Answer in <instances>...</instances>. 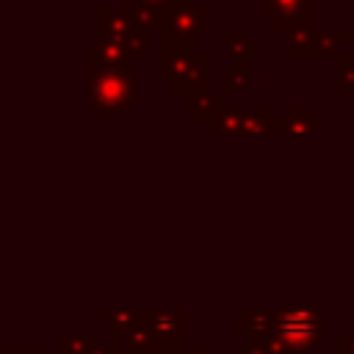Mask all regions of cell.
<instances>
[{"label":"cell","mask_w":354,"mask_h":354,"mask_svg":"<svg viewBox=\"0 0 354 354\" xmlns=\"http://www.w3.org/2000/svg\"><path fill=\"white\" fill-rule=\"evenodd\" d=\"M160 53H174V55H199V41L188 36H163L160 33Z\"/></svg>","instance_id":"17"},{"label":"cell","mask_w":354,"mask_h":354,"mask_svg":"<svg viewBox=\"0 0 354 354\" xmlns=\"http://www.w3.org/2000/svg\"><path fill=\"white\" fill-rule=\"evenodd\" d=\"M86 97L100 119L119 116L136 102V75L133 72H94L86 80Z\"/></svg>","instance_id":"1"},{"label":"cell","mask_w":354,"mask_h":354,"mask_svg":"<svg viewBox=\"0 0 354 354\" xmlns=\"http://www.w3.org/2000/svg\"><path fill=\"white\" fill-rule=\"evenodd\" d=\"M324 119H315L310 108H285V113L274 122V130H293V133H301V130H324Z\"/></svg>","instance_id":"10"},{"label":"cell","mask_w":354,"mask_h":354,"mask_svg":"<svg viewBox=\"0 0 354 354\" xmlns=\"http://www.w3.org/2000/svg\"><path fill=\"white\" fill-rule=\"evenodd\" d=\"M249 83H252V72H249V64H246V61H238L235 66H230V69L221 72V94H224V97H227V94H241V91H246Z\"/></svg>","instance_id":"14"},{"label":"cell","mask_w":354,"mask_h":354,"mask_svg":"<svg viewBox=\"0 0 354 354\" xmlns=\"http://www.w3.org/2000/svg\"><path fill=\"white\" fill-rule=\"evenodd\" d=\"M199 0H124L122 3V11L141 28L147 30H158L160 19L166 11H174V8H185V6H196Z\"/></svg>","instance_id":"6"},{"label":"cell","mask_w":354,"mask_h":354,"mask_svg":"<svg viewBox=\"0 0 354 354\" xmlns=\"http://www.w3.org/2000/svg\"><path fill=\"white\" fill-rule=\"evenodd\" d=\"M315 36L318 30H313V25L307 28H299V30H290L288 33V41H285V55L290 58H315Z\"/></svg>","instance_id":"12"},{"label":"cell","mask_w":354,"mask_h":354,"mask_svg":"<svg viewBox=\"0 0 354 354\" xmlns=\"http://www.w3.org/2000/svg\"><path fill=\"white\" fill-rule=\"evenodd\" d=\"M279 329L288 343H313L318 335V315L310 310H290L279 318Z\"/></svg>","instance_id":"7"},{"label":"cell","mask_w":354,"mask_h":354,"mask_svg":"<svg viewBox=\"0 0 354 354\" xmlns=\"http://www.w3.org/2000/svg\"><path fill=\"white\" fill-rule=\"evenodd\" d=\"M335 91L340 97L354 94V55H335Z\"/></svg>","instance_id":"15"},{"label":"cell","mask_w":354,"mask_h":354,"mask_svg":"<svg viewBox=\"0 0 354 354\" xmlns=\"http://www.w3.org/2000/svg\"><path fill=\"white\" fill-rule=\"evenodd\" d=\"M196 55H174V53H160V80L169 86H177L183 75L188 72L191 61Z\"/></svg>","instance_id":"13"},{"label":"cell","mask_w":354,"mask_h":354,"mask_svg":"<svg viewBox=\"0 0 354 354\" xmlns=\"http://www.w3.org/2000/svg\"><path fill=\"white\" fill-rule=\"evenodd\" d=\"M210 75H213V58L210 55H196L188 66V72L183 75V80L177 86H171L174 94H191V91H199V88H210Z\"/></svg>","instance_id":"9"},{"label":"cell","mask_w":354,"mask_h":354,"mask_svg":"<svg viewBox=\"0 0 354 354\" xmlns=\"http://www.w3.org/2000/svg\"><path fill=\"white\" fill-rule=\"evenodd\" d=\"M260 17L271 22L274 30H299L313 19V0H260Z\"/></svg>","instance_id":"5"},{"label":"cell","mask_w":354,"mask_h":354,"mask_svg":"<svg viewBox=\"0 0 354 354\" xmlns=\"http://www.w3.org/2000/svg\"><path fill=\"white\" fill-rule=\"evenodd\" d=\"M221 39H224L227 53H230L235 61H246V64H249L252 58H257V55L263 53V47H260L246 30H224Z\"/></svg>","instance_id":"11"},{"label":"cell","mask_w":354,"mask_h":354,"mask_svg":"<svg viewBox=\"0 0 354 354\" xmlns=\"http://www.w3.org/2000/svg\"><path fill=\"white\" fill-rule=\"evenodd\" d=\"M224 94H216L210 88H199L185 94V119H207L213 122L224 111Z\"/></svg>","instance_id":"8"},{"label":"cell","mask_w":354,"mask_h":354,"mask_svg":"<svg viewBox=\"0 0 354 354\" xmlns=\"http://www.w3.org/2000/svg\"><path fill=\"white\" fill-rule=\"evenodd\" d=\"M351 39L348 30H318L315 36V53L318 55H340V44Z\"/></svg>","instance_id":"16"},{"label":"cell","mask_w":354,"mask_h":354,"mask_svg":"<svg viewBox=\"0 0 354 354\" xmlns=\"http://www.w3.org/2000/svg\"><path fill=\"white\" fill-rule=\"evenodd\" d=\"M97 33H100V39H111V41L124 44L136 58L147 55V50H149L147 28L136 25L124 11H116L111 6H100L97 8Z\"/></svg>","instance_id":"2"},{"label":"cell","mask_w":354,"mask_h":354,"mask_svg":"<svg viewBox=\"0 0 354 354\" xmlns=\"http://www.w3.org/2000/svg\"><path fill=\"white\" fill-rule=\"evenodd\" d=\"M213 25V11L207 6H185V8H174L166 11L160 25H158V36H188V39H199V33L210 30Z\"/></svg>","instance_id":"4"},{"label":"cell","mask_w":354,"mask_h":354,"mask_svg":"<svg viewBox=\"0 0 354 354\" xmlns=\"http://www.w3.org/2000/svg\"><path fill=\"white\" fill-rule=\"evenodd\" d=\"M83 64L88 69V75L94 72H136V55L111 39H97L91 44H86L83 50Z\"/></svg>","instance_id":"3"}]
</instances>
